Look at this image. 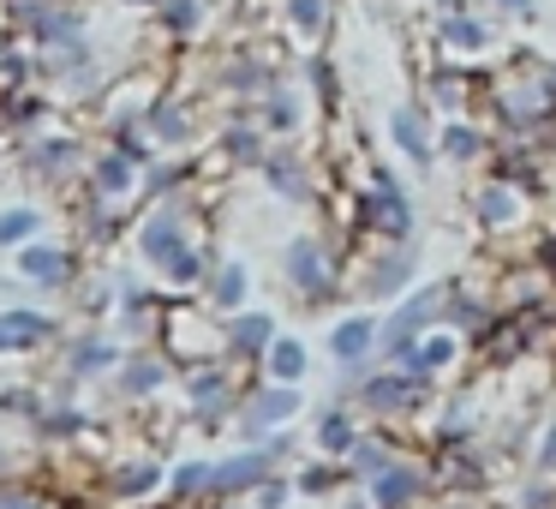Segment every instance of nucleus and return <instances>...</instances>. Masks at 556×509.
<instances>
[{"instance_id":"f03ea898","label":"nucleus","mask_w":556,"mask_h":509,"mask_svg":"<svg viewBox=\"0 0 556 509\" xmlns=\"http://www.w3.org/2000/svg\"><path fill=\"white\" fill-rule=\"evenodd\" d=\"M300 25H305V30L317 25V0H300Z\"/></svg>"},{"instance_id":"f257e3e1","label":"nucleus","mask_w":556,"mask_h":509,"mask_svg":"<svg viewBox=\"0 0 556 509\" xmlns=\"http://www.w3.org/2000/svg\"><path fill=\"white\" fill-rule=\"evenodd\" d=\"M336 348H341V353H359V348H365V324L341 330V336H336Z\"/></svg>"}]
</instances>
